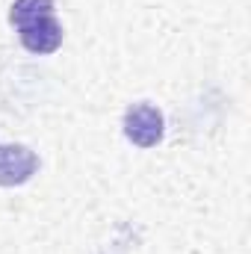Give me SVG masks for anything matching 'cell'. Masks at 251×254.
Here are the masks:
<instances>
[{"label": "cell", "instance_id": "obj_1", "mask_svg": "<svg viewBox=\"0 0 251 254\" xmlns=\"http://www.w3.org/2000/svg\"><path fill=\"white\" fill-rule=\"evenodd\" d=\"M163 133H166V122L154 104H133L125 113V136L133 145L154 148V145H160Z\"/></svg>", "mask_w": 251, "mask_h": 254}, {"label": "cell", "instance_id": "obj_3", "mask_svg": "<svg viewBox=\"0 0 251 254\" xmlns=\"http://www.w3.org/2000/svg\"><path fill=\"white\" fill-rule=\"evenodd\" d=\"M39 169V157L24 145H0V187H21Z\"/></svg>", "mask_w": 251, "mask_h": 254}, {"label": "cell", "instance_id": "obj_2", "mask_svg": "<svg viewBox=\"0 0 251 254\" xmlns=\"http://www.w3.org/2000/svg\"><path fill=\"white\" fill-rule=\"evenodd\" d=\"M18 36L30 54H54L63 45V24L57 21L54 12H48V15L18 24Z\"/></svg>", "mask_w": 251, "mask_h": 254}, {"label": "cell", "instance_id": "obj_4", "mask_svg": "<svg viewBox=\"0 0 251 254\" xmlns=\"http://www.w3.org/2000/svg\"><path fill=\"white\" fill-rule=\"evenodd\" d=\"M54 12V0H15L12 12H9V21L18 27L30 18H39V15H48Z\"/></svg>", "mask_w": 251, "mask_h": 254}]
</instances>
